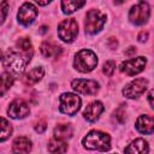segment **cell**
Wrapping results in <instances>:
<instances>
[{
  "instance_id": "cell-1",
  "label": "cell",
  "mask_w": 154,
  "mask_h": 154,
  "mask_svg": "<svg viewBox=\"0 0 154 154\" xmlns=\"http://www.w3.org/2000/svg\"><path fill=\"white\" fill-rule=\"evenodd\" d=\"M32 53L23 51L16 46V48L7 49L1 58L2 66L6 69L7 72L13 75V77H20L25 70V66L31 59Z\"/></svg>"
},
{
  "instance_id": "cell-2",
  "label": "cell",
  "mask_w": 154,
  "mask_h": 154,
  "mask_svg": "<svg viewBox=\"0 0 154 154\" xmlns=\"http://www.w3.org/2000/svg\"><path fill=\"white\" fill-rule=\"evenodd\" d=\"M82 143L87 149L106 152L111 148V137L102 131L93 130L83 138Z\"/></svg>"
},
{
  "instance_id": "cell-3",
  "label": "cell",
  "mask_w": 154,
  "mask_h": 154,
  "mask_svg": "<svg viewBox=\"0 0 154 154\" xmlns=\"http://www.w3.org/2000/svg\"><path fill=\"white\" fill-rule=\"evenodd\" d=\"M97 65L96 54L90 49H82L75 55L73 66L79 72H90Z\"/></svg>"
},
{
  "instance_id": "cell-4",
  "label": "cell",
  "mask_w": 154,
  "mask_h": 154,
  "mask_svg": "<svg viewBox=\"0 0 154 154\" xmlns=\"http://www.w3.org/2000/svg\"><path fill=\"white\" fill-rule=\"evenodd\" d=\"M106 23V16L99 10H89L85 16V32L96 34L99 32Z\"/></svg>"
},
{
  "instance_id": "cell-5",
  "label": "cell",
  "mask_w": 154,
  "mask_h": 154,
  "mask_svg": "<svg viewBox=\"0 0 154 154\" xmlns=\"http://www.w3.org/2000/svg\"><path fill=\"white\" fill-rule=\"evenodd\" d=\"M81 107V97L72 93H64L60 96V112L67 116H75Z\"/></svg>"
},
{
  "instance_id": "cell-6",
  "label": "cell",
  "mask_w": 154,
  "mask_h": 154,
  "mask_svg": "<svg viewBox=\"0 0 154 154\" xmlns=\"http://www.w3.org/2000/svg\"><path fill=\"white\" fill-rule=\"evenodd\" d=\"M149 14H150V8L148 2L142 0L137 5L131 7V10L129 11V19L135 25H142L148 20Z\"/></svg>"
},
{
  "instance_id": "cell-7",
  "label": "cell",
  "mask_w": 154,
  "mask_h": 154,
  "mask_svg": "<svg viewBox=\"0 0 154 154\" xmlns=\"http://www.w3.org/2000/svg\"><path fill=\"white\" fill-rule=\"evenodd\" d=\"M78 34V24L73 18L64 19L58 26V35L64 42H72Z\"/></svg>"
},
{
  "instance_id": "cell-8",
  "label": "cell",
  "mask_w": 154,
  "mask_h": 154,
  "mask_svg": "<svg viewBox=\"0 0 154 154\" xmlns=\"http://www.w3.org/2000/svg\"><path fill=\"white\" fill-rule=\"evenodd\" d=\"M147 85H148V81L146 78H136L124 87L123 94L128 99L138 97L144 93V90L147 89Z\"/></svg>"
},
{
  "instance_id": "cell-9",
  "label": "cell",
  "mask_w": 154,
  "mask_h": 154,
  "mask_svg": "<svg viewBox=\"0 0 154 154\" xmlns=\"http://www.w3.org/2000/svg\"><path fill=\"white\" fill-rule=\"evenodd\" d=\"M146 63H147V59L144 57L132 58V59L124 61L120 65V71L128 76H135V75H137L144 70Z\"/></svg>"
},
{
  "instance_id": "cell-10",
  "label": "cell",
  "mask_w": 154,
  "mask_h": 154,
  "mask_svg": "<svg viewBox=\"0 0 154 154\" xmlns=\"http://www.w3.org/2000/svg\"><path fill=\"white\" fill-rule=\"evenodd\" d=\"M72 89L77 93L84 94V95H94L99 90V83L93 79H75L71 83Z\"/></svg>"
},
{
  "instance_id": "cell-11",
  "label": "cell",
  "mask_w": 154,
  "mask_h": 154,
  "mask_svg": "<svg viewBox=\"0 0 154 154\" xmlns=\"http://www.w3.org/2000/svg\"><path fill=\"white\" fill-rule=\"evenodd\" d=\"M37 16V10L36 7L30 4V2H25L20 7H19V11L17 13V18H18V22L23 25H30L35 18Z\"/></svg>"
},
{
  "instance_id": "cell-12",
  "label": "cell",
  "mask_w": 154,
  "mask_h": 154,
  "mask_svg": "<svg viewBox=\"0 0 154 154\" xmlns=\"http://www.w3.org/2000/svg\"><path fill=\"white\" fill-rule=\"evenodd\" d=\"M7 112L8 116L13 119H22L29 114L30 109H29V105L23 99H16L10 103Z\"/></svg>"
},
{
  "instance_id": "cell-13",
  "label": "cell",
  "mask_w": 154,
  "mask_h": 154,
  "mask_svg": "<svg viewBox=\"0 0 154 154\" xmlns=\"http://www.w3.org/2000/svg\"><path fill=\"white\" fill-rule=\"evenodd\" d=\"M102 112H103V105L100 101H93L83 111V117L88 122H95L99 119V117Z\"/></svg>"
},
{
  "instance_id": "cell-14",
  "label": "cell",
  "mask_w": 154,
  "mask_h": 154,
  "mask_svg": "<svg viewBox=\"0 0 154 154\" xmlns=\"http://www.w3.org/2000/svg\"><path fill=\"white\" fill-rule=\"evenodd\" d=\"M136 129L141 134H153L154 132V117H150L148 114L140 116L136 120Z\"/></svg>"
},
{
  "instance_id": "cell-15",
  "label": "cell",
  "mask_w": 154,
  "mask_h": 154,
  "mask_svg": "<svg viewBox=\"0 0 154 154\" xmlns=\"http://www.w3.org/2000/svg\"><path fill=\"white\" fill-rule=\"evenodd\" d=\"M41 53L43 54V57L46 58H58L61 54V47L54 45L53 42H48L45 41L41 45Z\"/></svg>"
},
{
  "instance_id": "cell-16",
  "label": "cell",
  "mask_w": 154,
  "mask_h": 154,
  "mask_svg": "<svg viewBox=\"0 0 154 154\" xmlns=\"http://www.w3.org/2000/svg\"><path fill=\"white\" fill-rule=\"evenodd\" d=\"M31 150V142L29 138L20 136L13 141L12 152L13 153H29Z\"/></svg>"
},
{
  "instance_id": "cell-17",
  "label": "cell",
  "mask_w": 154,
  "mask_h": 154,
  "mask_svg": "<svg viewBox=\"0 0 154 154\" xmlns=\"http://www.w3.org/2000/svg\"><path fill=\"white\" fill-rule=\"evenodd\" d=\"M126 153H137V154H143V153H148L149 148H148V143L147 141H144L143 138H137L131 144H129V147L125 148Z\"/></svg>"
},
{
  "instance_id": "cell-18",
  "label": "cell",
  "mask_w": 154,
  "mask_h": 154,
  "mask_svg": "<svg viewBox=\"0 0 154 154\" xmlns=\"http://www.w3.org/2000/svg\"><path fill=\"white\" fill-rule=\"evenodd\" d=\"M72 132H73V130L70 124H59L58 126L54 128V138L66 141V140L71 138Z\"/></svg>"
},
{
  "instance_id": "cell-19",
  "label": "cell",
  "mask_w": 154,
  "mask_h": 154,
  "mask_svg": "<svg viewBox=\"0 0 154 154\" xmlns=\"http://www.w3.org/2000/svg\"><path fill=\"white\" fill-rule=\"evenodd\" d=\"M85 4V0H61V10L65 14L73 13Z\"/></svg>"
},
{
  "instance_id": "cell-20",
  "label": "cell",
  "mask_w": 154,
  "mask_h": 154,
  "mask_svg": "<svg viewBox=\"0 0 154 154\" xmlns=\"http://www.w3.org/2000/svg\"><path fill=\"white\" fill-rule=\"evenodd\" d=\"M43 75H45L43 67L38 66V67H35V69H32L31 71H29V72L25 75V77L23 78V81H24L25 84L31 85V84L37 83V82L43 77Z\"/></svg>"
},
{
  "instance_id": "cell-21",
  "label": "cell",
  "mask_w": 154,
  "mask_h": 154,
  "mask_svg": "<svg viewBox=\"0 0 154 154\" xmlns=\"http://www.w3.org/2000/svg\"><path fill=\"white\" fill-rule=\"evenodd\" d=\"M66 149H67V144L65 143V141H61L58 138L52 140L48 144V150L51 153H64L66 152Z\"/></svg>"
},
{
  "instance_id": "cell-22",
  "label": "cell",
  "mask_w": 154,
  "mask_h": 154,
  "mask_svg": "<svg viewBox=\"0 0 154 154\" xmlns=\"http://www.w3.org/2000/svg\"><path fill=\"white\" fill-rule=\"evenodd\" d=\"M13 75H11L10 72L5 71L1 73V95H4L6 93V90H8L13 83Z\"/></svg>"
},
{
  "instance_id": "cell-23",
  "label": "cell",
  "mask_w": 154,
  "mask_h": 154,
  "mask_svg": "<svg viewBox=\"0 0 154 154\" xmlns=\"http://www.w3.org/2000/svg\"><path fill=\"white\" fill-rule=\"evenodd\" d=\"M12 134V128L10 123L2 117L1 118V136H0V142H4L6 138H8Z\"/></svg>"
},
{
  "instance_id": "cell-24",
  "label": "cell",
  "mask_w": 154,
  "mask_h": 154,
  "mask_svg": "<svg viewBox=\"0 0 154 154\" xmlns=\"http://www.w3.org/2000/svg\"><path fill=\"white\" fill-rule=\"evenodd\" d=\"M116 70V63L113 60H107L105 64H103V67H102V71L106 76H112L113 72Z\"/></svg>"
},
{
  "instance_id": "cell-25",
  "label": "cell",
  "mask_w": 154,
  "mask_h": 154,
  "mask_svg": "<svg viewBox=\"0 0 154 154\" xmlns=\"http://www.w3.org/2000/svg\"><path fill=\"white\" fill-rule=\"evenodd\" d=\"M8 4H7V1L6 0H2V2H1V13H2V16H1V22L4 23L5 22V19H6V16H7V12H8Z\"/></svg>"
},
{
  "instance_id": "cell-26",
  "label": "cell",
  "mask_w": 154,
  "mask_h": 154,
  "mask_svg": "<svg viewBox=\"0 0 154 154\" xmlns=\"http://www.w3.org/2000/svg\"><path fill=\"white\" fill-rule=\"evenodd\" d=\"M114 117L118 119L119 123H123L125 120V117H124V111H123V107L118 108L116 112H114Z\"/></svg>"
},
{
  "instance_id": "cell-27",
  "label": "cell",
  "mask_w": 154,
  "mask_h": 154,
  "mask_svg": "<svg viewBox=\"0 0 154 154\" xmlns=\"http://www.w3.org/2000/svg\"><path fill=\"white\" fill-rule=\"evenodd\" d=\"M46 128H47V125H46V123L42 120V122H38V123L35 125V131L42 134V132L46 130Z\"/></svg>"
},
{
  "instance_id": "cell-28",
  "label": "cell",
  "mask_w": 154,
  "mask_h": 154,
  "mask_svg": "<svg viewBox=\"0 0 154 154\" xmlns=\"http://www.w3.org/2000/svg\"><path fill=\"white\" fill-rule=\"evenodd\" d=\"M148 102L150 103V106H152V108L154 109V88L149 91V94H148Z\"/></svg>"
},
{
  "instance_id": "cell-29",
  "label": "cell",
  "mask_w": 154,
  "mask_h": 154,
  "mask_svg": "<svg viewBox=\"0 0 154 154\" xmlns=\"http://www.w3.org/2000/svg\"><path fill=\"white\" fill-rule=\"evenodd\" d=\"M147 38H148V32L147 31H141L140 35H138V41L140 42H144Z\"/></svg>"
},
{
  "instance_id": "cell-30",
  "label": "cell",
  "mask_w": 154,
  "mask_h": 154,
  "mask_svg": "<svg viewBox=\"0 0 154 154\" xmlns=\"http://www.w3.org/2000/svg\"><path fill=\"white\" fill-rule=\"evenodd\" d=\"M108 46H109V48L114 49V48L118 46V42H117V40H116L114 37H109V40H108Z\"/></svg>"
},
{
  "instance_id": "cell-31",
  "label": "cell",
  "mask_w": 154,
  "mask_h": 154,
  "mask_svg": "<svg viewBox=\"0 0 154 154\" xmlns=\"http://www.w3.org/2000/svg\"><path fill=\"white\" fill-rule=\"evenodd\" d=\"M51 1H52V0H35V2H37V4H38V5H41V6L48 5Z\"/></svg>"
},
{
  "instance_id": "cell-32",
  "label": "cell",
  "mask_w": 154,
  "mask_h": 154,
  "mask_svg": "<svg viewBox=\"0 0 154 154\" xmlns=\"http://www.w3.org/2000/svg\"><path fill=\"white\" fill-rule=\"evenodd\" d=\"M135 52H136V49L134 47H130V49H128L125 52V55H132V54H135Z\"/></svg>"
},
{
  "instance_id": "cell-33",
  "label": "cell",
  "mask_w": 154,
  "mask_h": 154,
  "mask_svg": "<svg viewBox=\"0 0 154 154\" xmlns=\"http://www.w3.org/2000/svg\"><path fill=\"white\" fill-rule=\"evenodd\" d=\"M114 2H116V5H120L124 2V0H114Z\"/></svg>"
}]
</instances>
